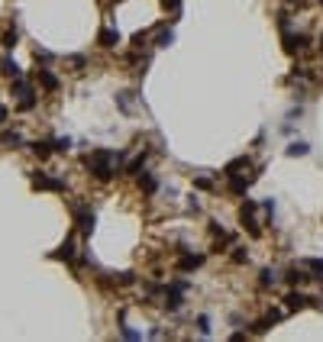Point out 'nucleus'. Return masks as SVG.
I'll list each match as a JSON object with an SVG mask.
<instances>
[{
	"label": "nucleus",
	"instance_id": "1",
	"mask_svg": "<svg viewBox=\"0 0 323 342\" xmlns=\"http://www.w3.org/2000/svg\"><path fill=\"white\" fill-rule=\"evenodd\" d=\"M117 165H120V152H110V148H97L94 155H87V168L100 181H110L117 174Z\"/></svg>",
	"mask_w": 323,
	"mask_h": 342
},
{
	"label": "nucleus",
	"instance_id": "2",
	"mask_svg": "<svg viewBox=\"0 0 323 342\" xmlns=\"http://www.w3.org/2000/svg\"><path fill=\"white\" fill-rule=\"evenodd\" d=\"M32 187H39V191H55V194H62L65 191V181L62 178H46V174H36L32 171Z\"/></svg>",
	"mask_w": 323,
	"mask_h": 342
},
{
	"label": "nucleus",
	"instance_id": "3",
	"mask_svg": "<svg viewBox=\"0 0 323 342\" xmlns=\"http://www.w3.org/2000/svg\"><path fill=\"white\" fill-rule=\"evenodd\" d=\"M284 307L288 310H304V307H320L317 297H307V294H298V291H291L284 297Z\"/></svg>",
	"mask_w": 323,
	"mask_h": 342
},
{
	"label": "nucleus",
	"instance_id": "4",
	"mask_svg": "<svg viewBox=\"0 0 323 342\" xmlns=\"http://www.w3.org/2000/svg\"><path fill=\"white\" fill-rule=\"evenodd\" d=\"M185 291H188L185 281H174L168 291H165V297H168V300H165V303H168V310H178V307H181V297H185Z\"/></svg>",
	"mask_w": 323,
	"mask_h": 342
},
{
	"label": "nucleus",
	"instance_id": "5",
	"mask_svg": "<svg viewBox=\"0 0 323 342\" xmlns=\"http://www.w3.org/2000/svg\"><path fill=\"white\" fill-rule=\"evenodd\" d=\"M75 223L81 226V233H91L94 230V213L87 207H75Z\"/></svg>",
	"mask_w": 323,
	"mask_h": 342
},
{
	"label": "nucleus",
	"instance_id": "6",
	"mask_svg": "<svg viewBox=\"0 0 323 342\" xmlns=\"http://www.w3.org/2000/svg\"><path fill=\"white\" fill-rule=\"evenodd\" d=\"M97 42H100L103 49H113V46L120 42V32H117V29H110V26H103V29L97 32Z\"/></svg>",
	"mask_w": 323,
	"mask_h": 342
},
{
	"label": "nucleus",
	"instance_id": "7",
	"mask_svg": "<svg viewBox=\"0 0 323 342\" xmlns=\"http://www.w3.org/2000/svg\"><path fill=\"white\" fill-rule=\"evenodd\" d=\"M52 258H62V261H71L75 258V239H71V236L58 245V252H52Z\"/></svg>",
	"mask_w": 323,
	"mask_h": 342
},
{
	"label": "nucleus",
	"instance_id": "8",
	"mask_svg": "<svg viewBox=\"0 0 323 342\" xmlns=\"http://www.w3.org/2000/svg\"><path fill=\"white\" fill-rule=\"evenodd\" d=\"M304 42H307L304 36H294V32H284V52H288V55H294V52H301V49H304Z\"/></svg>",
	"mask_w": 323,
	"mask_h": 342
},
{
	"label": "nucleus",
	"instance_id": "9",
	"mask_svg": "<svg viewBox=\"0 0 323 342\" xmlns=\"http://www.w3.org/2000/svg\"><path fill=\"white\" fill-rule=\"evenodd\" d=\"M0 71H4V74L13 81V78H20V65H16L10 55H4V58H0Z\"/></svg>",
	"mask_w": 323,
	"mask_h": 342
},
{
	"label": "nucleus",
	"instance_id": "10",
	"mask_svg": "<svg viewBox=\"0 0 323 342\" xmlns=\"http://www.w3.org/2000/svg\"><path fill=\"white\" fill-rule=\"evenodd\" d=\"M200 265H204V255H185L178 261V271H197Z\"/></svg>",
	"mask_w": 323,
	"mask_h": 342
},
{
	"label": "nucleus",
	"instance_id": "11",
	"mask_svg": "<svg viewBox=\"0 0 323 342\" xmlns=\"http://www.w3.org/2000/svg\"><path fill=\"white\" fill-rule=\"evenodd\" d=\"M39 84L46 87V91H58V78L49 71V68H39Z\"/></svg>",
	"mask_w": 323,
	"mask_h": 342
},
{
	"label": "nucleus",
	"instance_id": "12",
	"mask_svg": "<svg viewBox=\"0 0 323 342\" xmlns=\"http://www.w3.org/2000/svg\"><path fill=\"white\" fill-rule=\"evenodd\" d=\"M307 278H310V275H304V268H291V271L284 275V281L291 284V287H298V284H304V281H307Z\"/></svg>",
	"mask_w": 323,
	"mask_h": 342
},
{
	"label": "nucleus",
	"instance_id": "13",
	"mask_svg": "<svg viewBox=\"0 0 323 342\" xmlns=\"http://www.w3.org/2000/svg\"><path fill=\"white\" fill-rule=\"evenodd\" d=\"M239 168H249V159H246V155H239V159H233L230 165H226V168H223V174H226V178H230V174H239Z\"/></svg>",
	"mask_w": 323,
	"mask_h": 342
},
{
	"label": "nucleus",
	"instance_id": "14",
	"mask_svg": "<svg viewBox=\"0 0 323 342\" xmlns=\"http://www.w3.org/2000/svg\"><path fill=\"white\" fill-rule=\"evenodd\" d=\"M246 187H249V181L246 178H239V174H230V191H233V194H246Z\"/></svg>",
	"mask_w": 323,
	"mask_h": 342
},
{
	"label": "nucleus",
	"instance_id": "15",
	"mask_svg": "<svg viewBox=\"0 0 323 342\" xmlns=\"http://www.w3.org/2000/svg\"><path fill=\"white\" fill-rule=\"evenodd\" d=\"M242 226L249 230L252 239H259V236H262V230H259V223H256V216H252V213H242Z\"/></svg>",
	"mask_w": 323,
	"mask_h": 342
},
{
	"label": "nucleus",
	"instance_id": "16",
	"mask_svg": "<svg viewBox=\"0 0 323 342\" xmlns=\"http://www.w3.org/2000/svg\"><path fill=\"white\" fill-rule=\"evenodd\" d=\"M139 187H142L146 194H155V187H159V181H155V174H149V171H146L142 178H139Z\"/></svg>",
	"mask_w": 323,
	"mask_h": 342
},
{
	"label": "nucleus",
	"instance_id": "17",
	"mask_svg": "<svg viewBox=\"0 0 323 342\" xmlns=\"http://www.w3.org/2000/svg\"><path fill=\"white\" fill-rule=\"evenodd\" d=\"M0 142L10 145V148H16V145H23V136H20V133H13V129H7V133L0 136Z\"/></svg>",
	"mask_w": 323,
	"mask_h": 342
},
{
	"label": "nucleus",
	"instance_id": "18",
	"mask_svg": "<svg viewBox=\"0 0 323 342\" xmlns=\"http://www.w3.org/2000/svg\"><path fill=\"white\" fill-rule=\"evenodd\" d=\"M307 152H310L307 142H291V145H288V155H291V159H298V155H307Z\"/></svg>",
	"mask_w": 323,
	"mask_h": 342
},
{
	"label": "nucleus",
	"instance_id": "19",
	"mask_svg": "<svg viewBox=\"0 0 323 342\" xmlns=\"http://www.w3.org/2000/svg\"><path fill=\"white\" fill-rule=\"evenodd\" d=\"M32 152H36L39 159H49V155L55 152V148H52V142H32Z\"/></svg>",
	"mask_w": 323,
	"mask_h": 342
},
{
	"label": "nucleus",
	"instance_id": "20",
	"mask_svg": "<svg viewBox=\"0 0 323 342\" xmlns=\"http://www.w3.org/2000/svg\"><path fill=\"white\" fill-rule=\"evenodd\" d=\"M275 284H278V271L265 268V271H262V287H275Z\"/></svg>",
	"mask_w": 323,
	"mask_h": 342
},
{
	"label": "nucleus",
	"instance_id": "21",
	"mask_svg": "<svg viewBox=\"0 0 323 342\" xmlns=\"http://www.w3.org/2000/svg\"><path fill=\"white\" fill-rule=\"evenodd\" d=\"M16 39H20V36H16V29H7V32H4V39H0V46H4V49H13V46H16Z\"/></svg>",
	"mask_w": 323,
	"mask_h": 342
},
{
	"label": "nucleus",
	"instance_id": "22",
	"mask_svg": "<svg viewBox=\"0 0 323 342\" xmlns=\"http://www.w3.org/2000/svg\"><path fill=\"white\" fill-rule=\"evenodd\" d=\"M142 162H146V155H136V159L126 165V171H129V174H139V168H142Z\"/></svg>",
	"mask_w": 323,
	"mask_h": 342
},
{
	"label": "nucleus",
	"instance_id": "23",
	"mask_svg": "<svg viewBox=\"0 0 323 342\" xmlns=\"http://www.w3.org/2000/svg\"><path fill=\"white\" fill-rule=\"evenodd\" d=\"M304 268H310V271H317V275H323V258H307V261H304Z\"/></svg>",
	"mask_w": 323,
	"mask_h": 342
},
{
	"label": "nucleus",
	"instance_id": "24",
	"mask_svg": "<svg viewBox=\"0 0 323 342\" xmlns=\"http://www.w3.org/2000/svg\"><path fill=\"white\" fill-rule=\"evenodd\" d=\"M168 42H171V29H165V32H159V36H155V46H159V49H165Z\"/></svg>",
	"mask_w": 323,
	"mask_h": 342
},
{
	"label": "nucleus",
	"instance_id": "25",
	"mask_svg": "<svg viewBox=\"0 0 323 342\" xmlns=\"http://www.w3.org/2000/svg\"><path fill=\"white\" fill-rule=\"evenodd\" d=\"M32 107H36V97H32V94L20 97V110H32Z\"/></svg>",
	"mask_w": 323,
	"mask_h": 342
},
{
	"label": "nucleus",
	"instance_id": "26",
	"mask_svg": "<svg viewBox=\"0 0 323 342\" xmlns=\"http://www.w3.org/2000/svg\"><path fill=\"white\" fill-rule=\"evenodd\" d=\"M68 145H71V139H55V142H52L55 152H68Z\"/></svg>",
	"mask_w": 323,
	"mask_h": 342
},
{
	"label": "nucleus",
	"instance_id": "27",
	"mask_svg": "<svg viewBox=\"0 0 323 342\" xmlns=\"http://www.w3.org/2000/svg\"><path fill=\"white\" fill-rule=\"evenodd\" d=\"M197 329L207 336V332H210V320H207V317H197Z\"/></svg>",
	"mask_w": 323,
	"mask_h": 342
},
{
	"label": "nucleus",
	"instance_id": "28",
	"mask_svg": "<svg viewBox=\"0 0 323 342\" xmlns=\"http://www.w3.org/2000/svg\"><path fill=\"white\" fill-rule=\"evenodd\" d=\"M194 184H197V187H200V191H210V187H213V181H210V178H197Z\"/></svg>",
	"mask_w": 323,
	"mask_h": 342
},
{
	"label": "nucleus",
	"instance_id": "29",
	"mask_svg": "<svg viewBox=\"0 0 323 342\" xmlns=\"http://www.w3.org/2000/svg\"><path fill=\"white\" fill-rule=\"evenodd\" d=\"M233 261H236V265H242V261H249V255H246L242 249H236V252H233Z\"/></svg>",
	"mask_w": 323,
	"mask_h": 342
},
{
	"label": "nucleus",
	"instance_id": "30",
	"mask_svg": "<svg viewBox=\"0 0 323 342\" xmlns=\"http://www.w3.org/2000/svg\"><path fill=\"white\" fill-rule=\"evenodd\" d=\"M133 281H136L133 271H123V275H120V284H133Z\"/></svg>",
	"mask_w": 323,
	"mask_h": 342
},
{
	"label": "nucleus",
	"instance_id": "31",
	"mask_svg": "<svg viewBox=\"0 0 323 342\" xmlns=\"http://www.w3.org/2000/svg\"><path fill=\"white\" fill-rule=\"evenodd\" d=\"M36 61H42V65H46V61H52V52H39V49H36Z\"/></svg>",
	"mask_w": 323,
	"mask_h": 342
},
{
	"label": "nucleus",
	"instance_id": "32",
	"mask_svg": "<svg viewBox=\"0 0 323 342\" xmlns=\"http://www.w3.org/2000/svg\"><path fill=\"white\" fill-rule=\"evenodd\" d=\"M7 117H10V113H7V107H4V103H0V126H4V123H7Z\"/></svg>",
	"mask_w": 323,
	"mask_h": 342
},
{
	"label": "nucleus",
	"instance_id": "33",
	"mask_svg": "<svg viewBox=\"0 0 323 342\" xmlns=\"http://www.w3.org/2000/svg\"><path fill=\"white\" fill-rule=\"evenodd\" d=\"M320 4H323V0H320Z\"/></svg>",
	"mask_w": 323,
	"mask_h": 342
}]
</instances>
